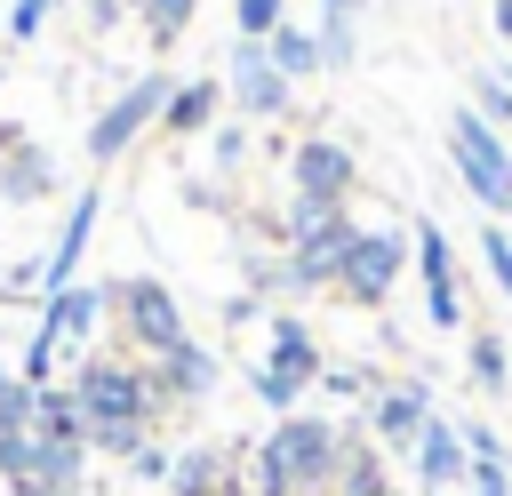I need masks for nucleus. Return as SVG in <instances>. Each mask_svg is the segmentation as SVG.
I'll return each instance as SVG.
<instances>
[{
	"label": "nucleus",
	"mask_w": 512,
	"mask_h": 496,
	"mask_svg": "<svg viewBox=\"0 0 512 496\" xmlns=\"http://www.w3.org/2000/svg\"><path fill=\"white\" fill-rule=\"evenodd\" d=\"M168 464H176V456H168L160 440H144V448L128 456V472H136V480H168Z\"/></svg>",
	"instance_id": "obj_33"
},
{
	"label": "nucleus",
	"mask_w": 512,
	"mask_h": 496,
	"mask_svg": "<svg viewBox=\"0 0 512 496\" xmlns=\"http://www.w3.org/2000/svg\"><path fill=\"white\" fill-rule=\"evenodd\" d=\"M48 176H56V168H48V152H40V144H16V152H8V168H0V200H40V192H48Z\"/></svg>",
	"instance_id": "obj_21"
},
{
	"label": "nucleus",
	"mask_w": 512,
	"mask_h": 496,
	"mask_svg": "<svg viewBox=\"0 0 512 496\" xmlns=\"http://www.w3.org/2000/svg\"><path fill=\"white\" fill-rule=\"evenodd\" d=\"M424 424H432V384H384V392H368V440L376 448H416Z\"/></svg>",
	"instance_id": "obj_12"
},
{
	"label": "nucleus",
	"mask_w": 512,
	"mask_h": 496,
	"mask_svg": "<svg viewBox=\"0 0 512 496\" xmlns=\"http://www.w3.org/2000/svg\"><path fill=\"white\" fill-rule=\"evenodd\" d=\"M416 264V248L400 240V232H360L352 240V256H344V272H336V288L352 296V304H384L392 296V280Z\"/></svg>",
	"instance_id": "obj_9"
},
{
	"label": "nucleus",
	"mask_w": 512,
	"mask_h": 496,
	"mask_svg": "<svg viewBox=\"0 0 512 496\" xmlns=\"http://www.w3.org/2000/svg\"><path fill=\"white\" fill-rule=\"evenodd\" d=\"M264 48H272L280 80H304V72H320V40H312V32H296V24H280V32L264 40Z\"/></svg>",
	"instance_id": "obj_22"
},
{
	"label": "nucleus",
	"mask_w": 512,
	"mask_h": 496,
	"mask_svg": "<svg viewBox=\"0 0 512 496\" xmlns=\"http://www.w3.org/2000/svg\"><path fill=\"white\" fill-rule=\"evenodd\" d=\"M8 496H64V488H8Z\"/></svg>",
	"instance_id": "obj_37"
},
{
	"label": "nucleus",
	"mask_w": 512,
	"mask_h": 496,
	"mask_svg": "<svg viewBox=\"0 0 512 496\" xmlns=\"http://www.w3.org/2000/svg\"><path fill=\"white\" fill-rule=\"evenodd\" d=\"M152 432H136V424H88V448H104V456H136Z\"/></svg>",
	"instance_id": "obj_28"
},
{
	"label": "nucleus",
	"mask_w": 512,
	"mask_h": 496,
	"mask_svg": "<svg viewBox=\"0 0 512 496\" xmlns=\"http://www.w3.org/2000/svg\"><path fill=\"white\" fill-rule=\"evenodd\" d=\"M472 496H512V464H472Z\"/></svg>",
	"instance_id": "obj_34"
},
{
	"label": "nucleus",
	"mask_w": 512,
	"mask_h": 496,
	"mask_svg": "<svg viewBox=\"0 0 512 496\" xmlns=\"http://www.w3.org/2000/svg\"><path fill=\"white\" fill-rule=\"evenodd\" d=\"M112 312H120L128 344H136V352H152V360L184 344V304H176V296H168V280H152V272L112 280Z\"/></svg>",
	"instance_id": "obj_7"
},
{
	"label": "nucleus",
	"mask_w": 512,
	"mask_h": 496,
	"mask_svg": "<svg viewBox=\"0 0 512 496\" xmlns=\"http://www.w3.org/2000/svg\"><path fill=\"white\" fill-rule=\"evenodd\" d=\"M288 168H296V200H320V208H344V192L360 184V168L336 136H304Z\"/></svg>",
	"instance_id": "obj_10"
},
{
	"label": "nucleus",
	"mask_w": 512,
	"mask_h": 496,
	"mask_svg": "<svg viewBox=\"0 0 512 496\" xmlns=\"http://www.w3.org/2000/svg\"><path fill=\"white\" fill-rule=\"evenodd\" d=\"M80 464H88L80 440H48L40 424L32 432H0V480L8 488H64V496H80Z\"/></svg>",
	"instance_id": "obj_5"
},
{
	"label": "nucleus",
	"mask_w": 512,
	"mask_h": 496,
	"mask_svg": "<svg viewBox=\"0 0 512 496\" xmlns=\"http://www.w3.org/2000/svg\"><path fill=\"white\" fill-rule=\"evenodd\" d=\"M128 8H144V24H152V40L168 48V40H184V24H192V0H128Z\"/></svg>",
	"instance_id": "obj_25"
},
{
	"label": "nucleus",
	"mask_w": 512,
	"mask_h": 496,
	"mask_svg": "<svg viewBox=\"0 0 512 496\" xmlns=\"http://www.w3.org/2000/svg\"><path fill=\"white\" fill-rule=\"evenodd\" d=\"M448 160H456V176L472 184L480 208H496V216L512 208V144H504L480 112H456V120H448Z\"/></svg>",
	"instance_id": "obj_4"
},
{
	"label": "nucleus",
	"mask_w": 512,
	"mask_h": 496,
	"mask_svg": "<svg viewBox=\"0 0 512 496\" xmlns=\"http://www.w3.org/2000/svg\"><path fill=\"white\" fill-rule=\"evenodd\" d=\"M208 112H216V80H192V88H176V96H168V112H160V120H168L176 136H192V128H208Z\"/></svg>",
	"instance_id": "obj_24"
},
{
	"label": "nucleus",
	"mask_w": 512,
	"mask_h": 496,
	"mask_svg": "<svg viewBox=\"0 0 512 496\" xmlns=\"http://www.w3.org/2000/svg\"><path fill=\"white\" fill-rule=\"evenodd\" d=\"M280 8L288 0H240V40H272L280 32Z\"/></svg>",
	"instance_id": "obj_29"
},
{
	"label": "nucleus",
	"mask_w": 512,
	"mask_h": 496,
	"mask_svg": "<svg viewBox=\"0 0 512 496\" xmlns=\"http://www.w3.org/2000/svg\"><path fill=\"white\" fill-rule=\"evenodd\" d=\"M248 384H256V400H264L272 416H296V392L320 384V344H312V328H304L296 312L272 320V344H264V360L248 368Z\"/></svg>",
	"instance_id": "obj_3"
},
{
	"label": "nucleus",
	"mask_w": 512,
	"mask_h": 496,
	"mask_svg": "<svg viewBox=\"0 0 512 496\" xmlns=\"http://www.w3.org/2000/svg\"><path fill=\"white\" fill-rule=\"evenodd\" d=\"M232 96H240V112H256V120L288 112V80H280V64H272L264 40H232Z\"/></svg>",
	"instance_id": "obj_13"
},
{
	"label": "nucleus",
	"mask_w": 512,
	"mask_h": 496,
	"mask_svg": "<svg viewBox=\"0 0 512 496\" xmlns=\"http://www.w3.org/2000/svg\"><path fill=\"white\" fill-rule=\"evenodd\" d=\"M32 408H40V384L16 376V384L0 392V432H32Z\"/></svg>",
	"instance_id": "obj_26"
},
{
	"label": "nucleus",
	"mask_w": 512,
	"mask_h": 496,
	"mask_svg": "<svg viewBox=\"0 0 512 496\" xmlns=\"http://www.w3.org/2000/svg\"><path fill=\"white\" fill-rule=\"evenodd\" d=\"M416 480H424V496H440V488L472 480V448H464V424L432 416V424L416 432Z\"/></svg>",
	"instance_id": "obj_15"
},
{
	"label": "nucleus",
	"mask_w": 512,
	"mask_h": 496,
	"mask_svg": "<svg viewBox=\"0 0 512 496\" xmlns=\"http://www.w3.org/2000/svg\"><path fill=\"white\" fill-rule=\"evenodd\" d=\"M488 16H496V32H504V40H512V0H496V8H488Z\"/></svg>",
	"instance_id": "obj_36"
},
{
	"label": "nucleus",
	"mask_w": 512,
	"mask_h": 496,
	"mask_svg": "<svg viewBox=\"0 0 512 496\" xmlns=\"http://www.w3.org/2000/svg\"><path fill=\"white\" fill-rule=\"evenodd\" d=\"M472 384H480L488 400H496V392H512V360H504V336H496V328H480V336H472Z\"/></svg>",
	"instance_id": "obj_23"
},
{
	"label": "nucleus",
	"mask_w": 512,
	"mask_h": 496,
	"mask_svg": "<svg viewBox=\"0 0 512 496\" xmlns=\"http://www.w3.org/2000/svg\"><path fill=\"white\" fill-rule=\"evenodd\" d=\"M16 376H24V384H48V376H56V336H48V328H32V344H24V368H16Z\"/></svg>",
	"instance_id": "obj_27"
},
{
	"label": "nucleus",
	"mask_w": 512,
	"mask_h": 496,
	"mask_svg": "<svg viewBox=\"0 0 512 496\" xmlns=\"http://www.w3.org/2000/svg\"><path fill=\"white\" fill-rule=\"evenodd\" d=\"M344 440H352V432H336L328 416H280V424L264 432V448H272V464L288 472L296 496H328V488H336Z\"/></svg>",
	"instance_id": "obj_2"
},
{
	"label": "nucleus",
	"mask_w": 512,
	"mask_h": 496,
	"mask_svg": "<svg viewBox=\"0 0 512 496\" xmlns=\"http://www.w3.org/2000/svg\"><path fill=\"white\" fill-rule=\"evenodd\" d=\"M320 392H336V400H368L376 384H368L360 368H320Z\"/></svg>",
	"instance_id": "obj_31"
},
{
	"label": "nucleus",
	"mask_w": 512,
	"mask_h": 496,
	"mask_svg": "<svg viewBox=\"0 0 512 496\" xmlns=\"http://www.w3.org/2000/svg\"><path fill=\"white\" fill-rule=\"evenodd\" d=\"M352 240H360V224L336 208V216H320L304 240H288V296H312V288H336V272H344V256H352Z\"/></svg>",
	"instance_id": "obj_8"
},
{
	"label": "nucleus",
	"mask_w": 512,
	"mask_h": 496,
	"mask_svg": "<svg viewBox=\"0 0 512 496\" xmlns=\"http://www.w3.org/2000/svg\"><path fill=\"white\" fill-rule=\"evenodd\" d=\"M8 384H16V368H8V360H0V392H8Z\"/></svg>",
	"instance_id": "obj_38"
},
{
	"label": "nucleus",
	"mask_w": 512,
	"mask_h": 496,
	"mask_svg": "<svg viewBox=\"0 0 512 496\" xmlns=\"http://www.w3.org/2000/svg\"><path fill=\"white\" fill-rule=\"evenodd\" d=\"M168 488H176V496H224V488H232V456H224V448H176Z\"/></svg>",
	"instance_id": "obj_18"
},
{
	"label": "nucleus",
	"mask_w": 512,
	"mask_h": 496,
	"mask_svg": "<svg viewBox=\"0 0 512 496\" xmlns=\"http://www.w3.org/2000/svg\"><path fill=\"white\" fill-rule=\"evenodd\" d=\"M480 264H488V280H496V288H504V296H512V240H504V232H496V224H488V232H480Z\"/></svg>",
	"instance_id": "obj_30"
},
{
	"label": "nucleus",
	"mask_w": 512,
	"mask_h": 496,
	"mask_svg": "<svg viewBox=\"0 0 512 496\" xmlns=\"http://www.w3.org/2000/svg\"><path fill=\"white\" fill-rule=\"evenodd\" d=\"M328 496H392L384 488V448L376 440H344V464H336V488Z\"/></svg>",
	"instance_id": "obj_20"
},
{
	"label": "nucleus",
	"mask_w": 512,
	"mask_h": 496,
	"mask_svg": "<svg viewBox=\"0 0 512 496\" xmlns=\"http://www.w3.org/2000/svg\"><path fill=\"white\" fill-rule=\"evenodd\" d=\"M72 392H80L88 424H136V432H152V416L168 408V400L152 392V368L120 360V352H88V360L72 368Z\"/></svg>",
	"instance_id": "obj_1"
},
{
	"label": "nucleus",
	"mask_w": 512,
	"mask_h": 496,
	"mask_svg": "<svg viewBox=\"0 0 512 496\" xmlns=\"http://www.w3.org/2000/svg\"><path fill=\"white\" fill-rule=\"evenodd\" d=\"M440 496H456V488H440Z\"/></svg>",
	"instance_id": "obj_40"
},
{
	"label": "nucleus",
	"mask_w": 512,
	"mask_h": 496,
	"mask_svg": "<svg viewBox=\"0 0 512 496\" xmlns=\"http://www.w3.org/2000/svg\"><path fill=\"white\" fill-rule=\"evenodd\" d=\"M168 96H176V80H168V72H136V88H128V96H112V104L96 112V128H88V160H96V168H112V160H120V152L160 120V112H168Z\"/></svg>",
	"instance_id": "obj_6"
},
{
	"label": "nucleus",
	"mask_w": 512,
	"mask_h": 496,
	"mask_svg": "<svg viewBox=\"0 0 512 496\" xmlns=\"http://www.w3.org/2000/svg\"><path fill=\"white\" fill-rule=\"evenodd\" d=\"M48 8H56V0H16V8H8V40H32V32L48 24Z\"/></svg>",
	"instance_id": "obj_32"
},
{
	"label": "nucleus",
	"mask_w": 512,
	"mask_h": 496,
	"mask_svg": "<svg viewBox=\"0 0 512 496\" xmlns=\"http://www.w3.org/2000/svg\"><path fill=\"white\" fill-rule=\"evenodd\" d=\"M96 208H104V192H72V216H64L56 248L40 256V304L72 288V272H80V256H88V232H96Z\"/></svg>",
	"instance_id": "obj_14"
},
{
	"label": "nucleus",
	"mask_w": 512,
	"mask_h": 496,
	"mask_svg": "<svg viewBox=\"0 0 512 496\" xmlns=\"http://www.w3.org/2000/svg\"><path fill=\"white\" fill-rule=\"evenodd\" d=\"M104 304H112V288H88V280H72L64 296H48V304H40V328H48L56 344H80V336L104 320Z\"/></svg>",
	"instance_id": "obj_17"
},
{
	"label": "nucleus",
	"mask_w": 512,
	"mask_h": 496,
	"mask_svg": "<svg viewBox=\"0 0 512 496\" xmlns=\"http://www.w3.org/2000/svg\"><path fill=\"white\" fill-rule=\"evenodd\" d=\"M408 248H416V272H424V312H432V328H464V296H456V264H448V232H440V224H416Z\"/></svg>",
	"instance_id": "obj_11"
},
{
	"label": "nucleus",
	"mask_w": 512,
	"mask_h": 496,
	"mask_svg": "<svg viewBox=\"0 0 512 496\" xmlns=\"http://www.w3.org/2000/svg\"><path fill=\"white\" fill-rule=\"evenodd\" d=\"M120 16H128V0H88V24H96V32H112Z\"/></svg>",
	"instance_id": "obj_35"
},
{
	"label": "nucleus",
	"mask_w": 512,
	"mask_h": 496,
	"mask_svg": "<svg viewBox=\"0 0 512 496\" xmlns=\"http://www.w3.org/2000/svg\"><path fill=\"white\" fill-rule=\"evenodd\" d=\"M152 392H160L168 408H184V400H208V392H216V352L184 336L176 352H160V360H152Z\"/></svg>",
	"instance_id": "obj_16"
},
{
	"label": "nucleus",
	"mask_w": 512,
	"mask_h": 496,
	"mask_svg": "<svg viewBox=\"0 0 512 496\" xmlns=\"http://www.w3.org/2000/svg\"><path fill=\"white\" fill-rule=\"evenodd\" d=\"M504 136H512V120H504Z\"/></svg>",
	"instance_id": "obj_39"
},
{
	"label": "nucleus",
	"mask_w": 512,
	"mask_h": 496,
	"mask_svg": "<svg viewBox=\"0 0 512 496\" xmlns=\"http://www.w3.org/2000/svg\"><path fill=\"white\" fill-rule=\"evenodd\" d=\"M32 424H40L48 440H80V448H88V408H80V392H72V384H40Z\"/></svg>",
	"instance_id": "obj_19"
}]
</instances>
